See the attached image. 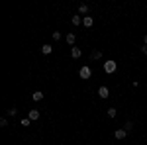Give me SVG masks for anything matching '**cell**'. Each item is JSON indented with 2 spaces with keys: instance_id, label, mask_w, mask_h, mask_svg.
I'll use <instances>...</instances> for the list:
<instances>
[{
  "instance_id": "52a82bcc",
  "label": "cell",
  "mask_w": 147,
  "mask_h": 145,
  "mask_svg": "<svg viewBox=\"0 0 147 145\" xmlns=\"http://www.w3.org/2000/svg\"><path fill=\"white\" fill-rule=\"evenodd\" d=\"M125 135H127V132H125V129H116L114 137H116V139H125Z\"/></svg>"
},
{
  "instance_id": "277c9868",
  "label": "cell",
  "mask_w": 147,
  "mask_h": 145,
  "mask_svg": "<svg viewBox=\"0 0 147 145\" xmlns=\"http://www.w3.org/2000/svg\"><path fill=\"white\" fill-rule=\"evenodd\" d=\"M98 96H100V98H108V96H110L108 86H100V88H98Z\"/></svg>"
},
{
  "instance_id": "ac0fdd59",
  "label": "cell",
  "mask_w": 147,
  "mask_h": 145,
  "mask_svg": "<svg viewBox=\"0 0 147 145\" xmlns=\"http://www.w3.org/2000/svg\"><path fill=\"white\" fill-rule=\"evenodd\" d=\"M8 125V118H0V127H6Z\"/></svg>"
},
{
  "instance_id": "5b68a950",
  "label": "cell",
  "mask_w": 147,
  "mask_h": 145,
  "mask_svg": "<svg viewBox=\"0 0 147 145\" xmlns=\"http://www.w3.org/2000/svg\"><path fill=\"white\" fill-rule=\"evenodd\" d=\"M80 55H82V51H80L79 47H71V57L73 59H80Z\"/></svg>"
},
{
  "instance_id": "7c38bea8",
  "label": "cell",
  "mask_w": 147,
  "mask_h": 145,
  "mask_svg": "<svg viewBox=\"0 0 147 145\" xmlns=\"http://www.w3.org/2000/svg\"><path fill=\"white\" fill-rule=\"evenodd\" d=\"M79 12L86 16V14H88V6H86V4H79Z\"/></svg>"
},
{
  "instance_id": "3957f363",
  "label": "cell",
  "mask_w": 147,
  "mask_h": 145,
  "mask_svg": "<svg viewBox=\"0 0 147 145\" xmlns=\"http://www.w3.org/2000/svg\"><path fill=\"white\" fill-rule=\"evenodd\" d=\"M82 26H84V28H92V26H94L92 16H82Z\"/></svg>"
},
{
  "instance_id": "2e32d148",
  "label": "cell",
  "mask_w": 147,
  "mask_h": 145,
  "mask_svg": "<svg viewBox=\"0 0 147 145\" xmlns=\"http://www.w3.org/2000/svg\"><path fill=\"white\" fill-rule=\"evenodd\" d=\"M20 125H24V127H28V125H32V120H30V118H24L22 122H20Z\"/></svg>"
},
{
  "instance_id": "8fae6325",
  "label": "cell",
  "mask_w": 147,
  "mask_h": 145,
  "mask_svg": "<svg viewBox=\"0 0 147 145\" xmlns=\"http://www.w3.org/2000/svg\"><path fill=\"white\" fill-rule=\"evenodd\" d=\"M71 22H73V26H80V24H82V18H80V16H73Z\"/></svg>"
},
{
  "instance_id": "9a60e30c",
  "label": "cell",
  "mask_w": 147,
  "mask_h": 145,
  "mask_svg": "<svg viewBox=\"0 0 147 145\" xmlns=\"http://www.w3.org/2000/svg\"><path fill=\"white\" fill-rule=\"evenodd\" d=\"M124 129H125V132H127V134H129V132H131V129H134V122H125Z\"/></svg>"
},
{
  "instance_id": "ffe728a7",
  "label": "cell",
  "mask_w": 147,
  "mask_h": 145,
  "mask_svg": "<svg viewBox=\"0 0 147 145\" xmlns=\"http://www.w3.org/2000/svg\"><path fill=\"white\" fill-rule=\"evenodd\" d=\"M141 53H143V55H147V45H143V47H141Z\"/></svg>"
},
{
  "instance_id": "6da1fadb",
  "label": "cell",
  "mask_w": 147,
  "mask_h": 145,
  "mask_svg": "<svg viewBox=\"0 0 147 145\" xmlns=\"http://www.w3.org/2000/svg\"><path fill=\"white\" fill-rule=\"evenodd\" d=\"M116 69H118V63H116V61H112V59H108V61L104 63V71H106L108 75L116 73Z\"/></svg>"
},
{
  "instance_id": "e0dca14e",
  "label": "cell",
  "mask_w": 147,
  "mask_h": 145,
  "mask_svg": "<svg viewBox=\"0 0 147 145\" xmlns=\"http://www.w3.org/2000/svg\"><path fill=\"white\" fill-rule=\"evenodd\" d=\"M116 114H118L116 108H108V118H116Z\"/></svg>"
},
{
  "instance_id": "ba28073f",
  "label": "cell",
  "mask_w": 147,
  "mask_h": 145,
  "mask_svg": "<svg viewBox=\"0 0 147 145\" xmlns=\"http://www.w3.org/2000/svg\"><path fill=\"white\" fill-rule=\"evenodd\" d=\"M32 98H34L35 102H41L43 100V92H41V90H35L34 94H32Z\"/></svg>"
},
{
  "instance_id": "5bb4252c",
  "label": "cell",
  "mask_w": 147,
  "mask_h": 145,
  "mask_svg": "<svg viewBox=\"0 0 147 145\" xmlns=\"http://www.w3.org/2000/svg\"><path fill=\"white\" fill-rule=\"evenodd\" d=\"M16 114H18V110H16V108H14V106H12V108H8V110H6V116H12V118H14V116H16Z\"/></svg>"
},
{
  "instance_id": "4fadbf2b",
  "label": "cell",
  "mask_w": 147,
  "mask_h": 145,
  "mask_svg": "<svg viewBox=\"0 0 147 145\" xmlns=\"http://www.w3.org/2000/svg\"><path fill=\"white\" fill-rule=\"evenodd\" d=\"M92 59H94V61H98V59H102V53L98 51V49H94V51H92Z\"/></svg>"
},
{
  "instance_id": "9c48e42d",
  "label": "cell",
  "mask_w": 147,
  "mask_h": 145,
  "mask_svg": "<svg viewBox=\"0 0 147 145\" xmlns=\"http://www.w3.org/2000/svg\"><path fill=\"white\" fill-rule=\"evenodd\" d=\"M65 39H67V43H69V45H75V39H77V35L71 32V34H67V37H65Z\"/></svg>"
},
{
  "instance_id": "8992f818",
  "label": "cell",
  "mask_w": 147,
  "mask_h": 145,
  "mask_svg": "<svg viewBox=\"0 0 147 145\" xmlns=\"http://www.w3.org/2000/svg\"><path fill=\"white\" fill-rule=\"evenodd\" d=\"M28 118H30L32 122H35V120H39V110H30V114H28Z\"/></svg>"
},
{
  "instance_id": "44dd1931",
  "label": "cell",
  "mask_w": 147,
  "mask_h": 145,
  "mask_svg": "<svg viewBox=\"0 0 147 145\" xmlns=\"http://www.w3.org/2000/svg\"><path fill=\"white\" fill-rule=\"evenodd\" d=\"M143 45H147V34L143 35Z\"/></svg>"
},
{
  "instance_id": "30bf717a",
  "label": "cell",
  "mask_w": 147,
  "mask_h": 145,
  "mask_svg": "<svg viewBox=\"0 0 147 145\" xmlns=\"http://www.w3.org/2000/svg\"><path fill=\"white\" fill-rule=\"evenodd\" d=\"M51 51H53V47H51V45H47V43L41 47V53H43V55H49Z\"/></svg>"
},
{
  "instance_id": "7a4b0ae2",
  "label": "cell",
  "mask_w": 147,
  "mask_h": 145,
  "mask_svg": "<svg viewBox=\"0 0 147 145\" xmlns=\"http://www.w3.org/2000/svg\"><path fill=\"white\" fill-rule=\"evenodd\" d=\"M79 77H80V78H84V80H86V78H90V77H92V69L88 67V65L80 67V71H79Z\"/></svg>"
},
{
  "instance_id": "d6986e66",
  "label": "cell",
  "mask_w": 147,
  "mask_h": 145,
  "mask_svg": "<svg viewBox=\"0 0 147 145\" xmlns=\"http://www.w3.org/2000/svg\"><path fill=\"white\" fill-rule=\"evenodd\" d=\"M53 39L59 41V39H61V32H53Z\"/></svg>"
}]
</instances>
